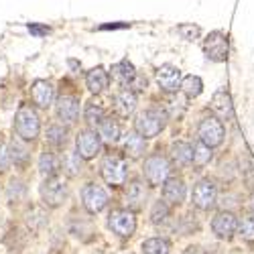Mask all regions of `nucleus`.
Returning <instances> with one entry per match:
<instances>
[{"mask_svg":"<svg viewBox=\"0 0 254 254\" xmlns=\"http://www.w3.org/2000/svg\"><path fill=\"white\" fill-rule=\"evenodd\" d=\"M14 130L16 134L23 138V140H35L39 136V130H41V120H39V114L31 108V106L23 104L20 108L16 110V116H14Z\"/></svg>","mask_w":254,"mask_h":254,"instance_id":"obj_1","label":"nucleus"},{"mask_svg":"<svg viewBox=\"0 0 254 254\" xmlns=\"http://www.w3.org/2000/svg\"><path fill=\"white\" fill-rule=\"evenodd\" d=\"M165 124H167V114L165 110L161 108H149V110H144L136 122H134V128L136 132H140L144 138H155L163 128H165Z\"/></svg>","mask_w":254,"mask_h":254,"instance_id":"obj_2","label":"nucleus"},{"mask_svg":"<svg viewBox=\"0 0 254 254\" xmlns=\"http://www.w3.org/2000/svg\"><path fill=\"white\" fill-rule=\"evenodd\" d=\"M102 177L112 187L122 185L126 181V159L118 153L106 155L102 161Z\"/></svg>","mask_w":254,"mask_h":254,"instance_id":"obj_3","label":"nucleus"},{"mask_svg":"<svg viewBox=\"0 0 254 254\" xmlns=\"http://www.w3.org/2000/svg\"><path fill=\"white\" fill-rule=\"evenodd\" d=\"M197 136H199L201 142L211 146V149H214V146H220L224 142V136H226L222 118H218L216 114L214 116H205L197 126Z\"/></svg>","mask_w":254,"mask_h":254,"instance_id":"obj_4","label":"nucleus"},{"mask_svg":"<svg viewBox=\"0 0 254 254\" xmlns=\"http://www.w3.org/2000/svg\"><path fill=\"white\" fill-rule=\"evenodd\" d=\"M171 173V163L163 155H151L144 161V177L151 185H163Z\"/></svg>","mask_w":254,"mask_h":254,"instance_id":"obj_5","label":"nucleus"},{"mask_svg":"<svg viewBox=\"0 0 254 254\" xmlns=\"http://www.w3.org/2000/svg\"><path fill=\"white\" fill-rule=\"evenodd\" d=\"M41 197H43L45 205L49 207H59L67 197V185L61 177L53 175V177H47L41 185Z\"/></svg>","mask_w":254,"mask_h":254,"instance_id":"obj_6","label":"nucleus"},{"mask_svg":"<svg viewBox=\"0 0 254 254\" xmlns=\"http://www.w3.org/2000/svg\"><path fill=\"white\" fill-rule=\"evenodd\" d=\"M203 53L207 59L211 61H226L228 59V53H230V41H228V35H224L222 31H214L209 33L203 41Z\"/></svg>","mask_w":254,"mask_h":254,"instance_id":"obj_7","label":"nucleus"},{"mask_svg":"<svg viewBox=\"0 0 254 254\" xmlns=\"http://www.w3.org/2000/svg\"><path fill=\"white\" fill-rule=\"evenodd\" d=\"M108 226L120 238H128L136 230V218L132 214V209H114L108 216Z\"/></svg>","mask_w":254,"mask_h":254,"instance_id":"obj_8","label":"nucleus"},{"mask_svg":"<svg viewBox=\"0 0 254 254\" xmlns=\"http://www.w3.org/2000/svg\"><path fill=\"white\" fill-rule=\"evenodd\" d=\"M216 199H218V189L214 185V181L209 179H201L195 187H193V193H191V201L195 207L199 209H211L216 205Z\"/></svg>","mask_w":254,"mask_h":254,"instance_id":"obj_9","label":"nucleus"},{"mask_svg":"<svg viewBox=\"0 0 254 254\" xmlns=\"http://www.w3.org/2000/svg\"><path fill=\"white\" fill-rule=\"evenodd\" d=\"M81 201L90 214H98V211H102L106 207V203H108V193H106L100 185L88 183L81 191Z\"/></svg>","mask_w":254,"mask_h":254,"instance_id":"obj_10","label":"nucleus"},{"mask_svg":"<svg viewBox=\"0 0 254 254\" xmlns=\"http://www.w3.org/2000/svg\"><path fill=\"white\" fill-rule=\"evenodd\" d=\"M238 218L232 214V211H220V214L211 220V230H214V234L218 238H232L236 234V230H238Z\"/></svg>","mask_w":254,"mask_h":254,"instance_id":"obj_11","label":"nucleus"},{"mask_svg":"<svg viewBox=\"0 0 254 254\" xmlns=\"http://www.w3.org/2000/svg\"><path fill=\"white\" fill-rule=\"evenodd\" d=\"M75 146H77V155H79L81 159L90 161V159H94V157L100 153L102 142H100V136H96V132H92V130H81V132L77 134V138H75Z\"/></svg>","mask_w":254,"mask_h":254,"instance_id":"obj_12","label":"nucleus"},{"mask_svg":"<svg viewBox=\"0 0 254 254\" xmlns=\"http://www.w3.org/2000/svg\"><path fill=\"white\" fill-rule=\"evenodd\" d=\"M181 69L175 65H161L157 69V83L165 92H177L181 88Z\"/></svg>","mask_w":254,"mask_h":254,"instance_id":"obj_13","label":"nucleus"},{"mask_svg":"<svg viewBox=\"0 0 254 254\" xmlns=\"http://www.w3.org/2000/svg\"><path fill=\"white\" fill-rule=\"evenodd\" d=\"M211 110H214V114L222 120L234 118V106H232V98H230V92L226 88H222L214 94V98H211Z\"/></svg>","mask_w":254,"mask_h":254,"instance_id":"obj_14","label":"nucleus"},{"mask_svg":"<svg viewBox=\"0 0 254 254\" xmlns=\"http://www.w3.org/2000/svg\"><path fill=\"white\" fill-rule=\"evenodd\" d=\"M77 114H79V100L75 96H61L57 100V116L63 122H67V124L75 122Z\"/></svg>","mask_w":254,"mask_h":254,"instance_id":"obj_15","label":"nucleus"},{"mask_svg":"<svg viewBox=\"0 0 254 254\" xmlns=\"http://www.w3.org/2000/svg\"><path fill=\"white\" fill-rule=\"evenodd\" d=\"M163 199L169 205H179L185 199V183L177 177H171L163 183Z\"/></svg>","mask_w":254,"mask_h":254,"instance_id":"obj_16","label":"nucleus"},{"mask_svg":"<svg viewBox=\"0 0 254 254\" xmlns=\"http://www.w3.org/2000/svg\"><path fill=\"white\" fill-rule=\"evenodd\" d=\"M33 102L39 106V108H49L53 104V98H55V90L49 81L45 79H37L33 83Z\"/></svg>","mask_w":254,"mask_h":254,"instance_id":"obj_17","label":"nucleus"},{"mask_svg":"<svg viewBox=\"0 0 254 254\" xmlns=\"http://www.w3.org/2000/svg\"><path fill=\"white\" fill-rule=\"evenodd\" d=\"M134 108H136V94L132 90L126 88V90L116 94V98H114V110H116L118 116L128 118L134 112Z\"/></svg>","mask_w":254,"mask_h":254,"instance_id":"obj_18","label":"nucleus"},{"mask_svg":"<svg viewBox=\"0 0 254 254\" xmlns=\"http://www.w3.org/2000/svg\"><path fill=\"white\" fill-rule=\"evenodd\" d=\"M146 199V187L140 179H134L128 183V187H126V203H128V207L134 211V209H140L142 203Z\"/></svg>","mask_w":254,"mask_h":254,"instance_id":"obj_19","label":"nucleus"},{"mask_svg":"<svg viewBox=\"0 0 254 254\" xmlns=\"http://www.w3.org/2000/svg\"><path fill=\"white\" fill-rule=\"evenodd\" d=\"M108 81H110V77H108V71H106L104 67H94L86 75V86L94 94L104 92L106 88H108Z\"/></svg>","mask_w":254,"mask_h":254,"instance_id":"obj_20","label":"nucleus"},{"mask_svg":"<svg viewBox=\"0 0 254 254\" xmlns=\"http://www.w3.org/2000/svg\"><path fill=\"white\" fill-rule=\"evenodd\" d=\"M171 161L179 167H187L193 163V146L187 142H175L171 146Z\"/></svg>","mask_w":254,"mask_h":254,"instance_id":"obj_21","label":"nucleus"},{"mask_svg":"<svg viewBox=\"0 0 254 254\" xmlns=\"http://www.w3.org/2000/svg\"><path fill=\"white\" fill-rule=\"evenodd\" d=\"M144 136L140 134V132H128L126 134V138H124V153L128 155V157H132V159H136V157H140L142 153H144Z\"/></svg>","mask_w":254,"mask_h":254,"instance_id":"obj_22","label":"nucleus"},{"mask_svg":"<svg viewBox=\"0 0 254 254\" xmlns=\"http://www.w3.org/2000/svg\"><path fill=\"white\" fill-rule=\"evenodd\" d=\"M134 75H136V69L128 59H122L116 65H112V77L120 83H130L134 79Z\"/></svg>","mask_w":254,"mask_h":254,"instance_id":"obj_23","label":"nucleus"},{"mask_svg":"<svg viewBox=\"0 0 254 254\" xmlns=\"http://www.w3.org/2000/svg\"><path fill=\"white\" fill-rule=\"evenodd\" d=\"M98 134L106 140V142H116L118 136H120V126L116 120L112 118H104L100 124H98Z\"/></svg>","mask_w":254,"mask_h":254,"instance_id":"obj_24","label":"nucleus"},{"mask_svg":"<svg viewBox=\"0 0 254 254\" xmlns=\"http://www.w3.org/2000/svg\"><path fill=\"white\" fill-rule=\"evenodd\" d=\"M181 92H183L187 98H197V96L203 92V81H201V77H197V75H187V77H183V81H181Z\"/></svg>","mask_w":254,"mask_h":254,"instance_id":"obj_25","label":"nucleus"},{"mask_svg":"<svg viewBox=\"0 0 254 254\" xmlns=\"http://www.w3.org/2000/svg\"><path fill=\"white\" fill-rule=\"evenodd\" d=\"M47 142L51 146H63L67 142V128L63 124H51L47 128Z\"/></svg>","mask_w":254,"mask_h":254,"instance_id":"obj_26","label":"nucleus"},{"mask_svg":"<svg viewBox=\"0 0 254 254\" xmlns=\"http://www.w3.org/2000/svg\"><path fill=\"white\" fill-rule=\"evenodd\" d=\"M39 169H41V173H43V177H53L57 173V169H59V161L53 153H43L41 155V161H39Z\"/></svg>","mask_w":254,"mask_h":254,"instance_id":"obj_27","label":"nucleus"},{"mask_svg":"<svg viewBox=\"0 0 254 254\" xmlns=\"http://www.w3.org/2000/svg\"><path fill=\"white\" fill-rule=\"evenodd\" d=\"M142 254H169V242L163 238H149L142 242Z\"/></svg>","mask_w":254,"mask_h":254,"instance_id":"obj_28","label":"nucleus"},{"mask_svg":"<svg viewBox=\"0 0 254 254\" xmlns=\"http://www.w3.org/2000/svg\"><path fill=\"white\" fill-rule=\"evenodd\" d=\"M211 161V146H207L205 142H197L193 146V165L195 167H205Z\"/></svg>","mask_w":254,"mask_h":254,"instance_id":"obj_29","label":"nucleus"},{"mask_svg":"<svg viewBox=\"0 0 254 254\" xmlns=\"http://www.w3.org/2000/svg\"><path fill=\"white\" fill-rule=\"evenodd\" d=\"M238 232L246 242H254V211L242 216V220L238 224Z\"/></svg>","mask_w":254,"mask_h":254,"instance_id":"obj_30","label":"nucleus"},{"mask_svg":"<svg viewBox=\"0 0 254 254\" xmlns=\"http://www.w3.org/2000/svg\"><path fill=\"white\" fill-rule=\"evenodd\" d=\"M104 114H106L104 108H102L100 104H96V102H90L86 106V112H83V116H86V122H90V124H100L106 118Z\"/></svg>","mask_w":254,"mask_h":254,"instance_id":"obj_31","label":"nucleus"},{"mask_svg":"<svg viewBox=\"0 0 254 254\" xmlns=\"http://www.w3.org/2000/svg\"><path fill=\"white\" fill-rule=\"evenodd\" d=\"M169 218V203L163 199H159L155 205H153V209H151V222L153 224H163L165 220Z\"/></svg>","mask_w":254,"mask_h":254,"instance_id":"obj_32","label":"nucleus"},{"mask_svg":"<svg viewBox=\"0 0 254 254\" xmlns=\"http://www.w3.org/2000/svg\"><path fill=\"white\" fill-rule=\"evenodd\" d=\"M10 159H12L16 165H25V163L29 161V151H27L20 142L14 140V142L10 144Z\"/></svg>","mask_w":254,"mask_h":254,"instance_id":"obj_33","label":"nucleus"},{"mask_svg":"<svg viewBox=\"0 0 254 254\" xmlns=\"http://www.w3.org/2000/svg\"><path fill=\"white\" fill-rule=\"evenodd\" d=\"M79 159H81V157H79L77 153H69L65 159H63V169H65V173H67V175L73 177V175H77V173L81 171Z\"/></svg>","mask_w":254,"mask_h":254,"instance_id":"obj_34","label":"nucleus"},{"mask_svg":"<svg viewBox=\"0 0 254 254\" xmlns=\"http://www.w3.org/2000/svg\"><path fill=\"white\" fill-rule=\"evenodd\" d=\"M177 33H179V37L185 39V41H195L201 31H199V27L193 25V23H185V25H179V27H177Z\"/></svg>","mask_w":254,"mask_h":254,"instance_id":"obj_35","label":"nucleus"},{"mask_svg":"<svg viewBox=\"0 0 254 254\" xmlns=\"http://www.w3.org/2000/svg\"><path fill=\"white\" fill-rule=\"evenodd\" d=\"M23 195H25V185L20 183V181H12L8 185V199L14 203V201H18Z\"/></svg>","mask_w":254,"mask_h":254,"instance_id":"obj_36","label":"nucleus"},{"mask_svg":"<svg viewBox=\"0 0 254 254\" xmlns=\"http://www.w3.org/2000/svg\"><path fill=\"white\" fill-rule=\"evenodd\" d=\"M29 226L33 230H39V228H43L45 226V214L41 209H33L31 214H29Z\"/></svg>","mask_w":254,"mask_h":254,"instance_id":"obj_37","label":"nucleus"},{"mask_svg":"<svg viewBox=\"0 0 254 254\" xmlns=\"http://www.w3.org/2000/svg\"><path fill=\"white\" fill-rule=\"evenodd\" d=\"M128 86V90H132L134 94H142L144 90H146V77H142V75H134V79L130 81V83H126Z\"/></svg>","mask_w":254,"mask_h":254,"instance_id":"obj_38","label":"nucleus"},{"mask_svg":"<svg viewBox=\"0 0 254 254\" xmlns=\"http://www.w3.org/2000/svg\"><path fill=\"white\" fill-rule=\"evenodd\" d=\"M10 161H12L10 159V149H6L4 142H0V171H4Z\"/></svg>","mask_w":254,"mask_h":254,"instance_id":"obj_39","label":"nucleus"},{"mask_svg":"<svg viewBox=\"0 0 254 254\" xmlns=\"http://www.w3.org/2000/svg\"><path fill=\"white\" fill-rule=\"evenodd\" d=\"M29 31H31V35H35V37H43V35L49 33V27L37 25V23H29Z\"/></svg>","mask_w":254,"mask_h":254,"instance_id":"obj_40","label":"nucleus"},{"mask_svg":"<svg viewBox=\"0 0 254 254\" xmlns=\"http://www.w3.org/2000/svg\"><path fill=\"white\" fill-rule=\"evenodd\" d=\"M128 25L126 23H122V25H104V27H100V31H108V29H126Z\"/></svg>","mask_w":254,"mask_h":254,"instance_id":"obj_41","label":"nucleus"},{"mask_svg":"<svg viewBox=\"0 0 254 254\" xmlns=\"http://www.w3.org/2000/svg\"><path fill=\"white\" fill-rule=\"evenodd\" d=\"M250 205H252V211H254V193H252V197H250Z\"/></svg>","mask_w":254,"mask_h":254,"instance_id":"obj_42","label":"nucleus"}]
</instances>
